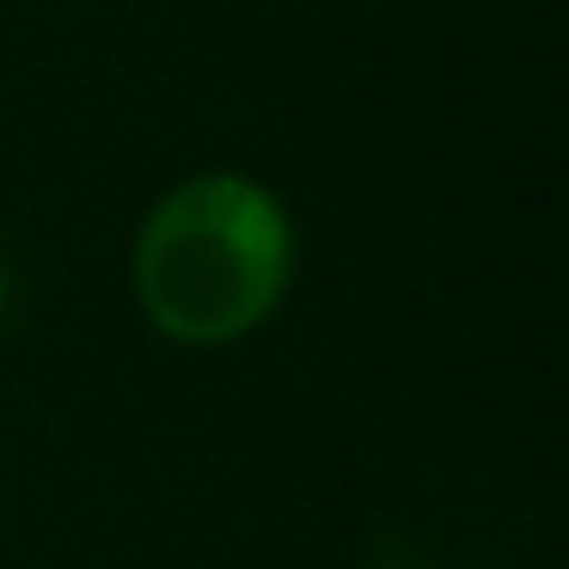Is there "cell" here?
<instances>
[{
  "instance_id": "cell-2",
  "label": "cell",
  "mask_w": 569,
  "mask_h": 569,
  "mask_svg": "<svg viewBox=\"0 0 569 569\" xmlns=\"http://www.w3.org/2000/svg\"><path fill=\"white\" fill-rule=\"evenodd\" d=\"M7 300H13V282H7V263H0V312H7Z\"/></svg>"
},
{
  "instance_id": "cell-3",
  "label": "cell",
  "mask_w": 569,
  "mask_h": 569,
  "mask_svg": "<svg viewBox=\"0 0 569 569\" xmlns=\"http://www.w3.org/2000/svg\"><path fill=\"white\" fill-rule=\"evenodd\" d=\"M386 569H392V563H386Z\"/></svg>"
},
{
  "instance_id": "cell-1",
  "label": "cell",
  "mask_w": 569,
  "mask_h": 569,
  "mask_svg": "<svg viewBox=\"0 0 569 569\" xmlns=\"http://www.w3.org/2000/svg\"><path fill=\"white\" fill-rule=\"evenodd\" d=\"M295 276V227L263 184L202 172L166 190L136 239L141 312L172 343H233L258 331Z\"/></svg>"
}]
</instances>
